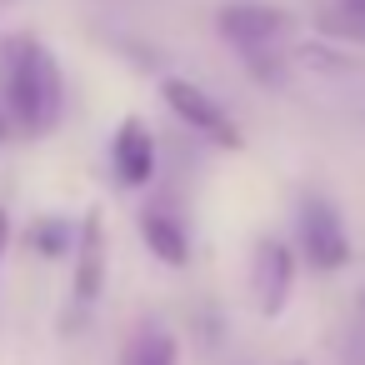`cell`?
Returning a JSON list of instances; mask_svg holds the SVG:
<instances>
[{"instance_id":"6da1fadb","label":"cell","mask_w":365,"mask_h":365,"mask_svg":"<svg viewBox=\"0 0 365 365\" xmlns=\"http://www.w3.org/2000/svg\"><path fill=\"white\" fill-rule=\"evenodd\" d=\"M0 96H6V120L26 135H46L61 120V66L56 56L31 41L16 36L0 46Z\"/></svg>"},{"instance_id":"7a4b0ae2","label":"cell","mask_w":365,"mask_h":365,"mask_svg":"<svg viewBox=\"0 0 365 365\" xmlns=\"http://www.w3.org/2000/svg\"><path fill=\"white\" fill-rule=\"evenodd\" d=\"M160 96H165V106L190 125V130H200L205 140H215V145H225V150H240V130H235V120L220 110V101H210L195 81H180V76H165L160 81Z\"/></svg>"},{"instance_id":"3957f363","label":"cell","mask_w":365,"mask_h":365,"mask_svg":"<svg viewBox=\"0 0 365 365\" xmlns=\"http://www.w3.org/2000/svg\"><path fill=\"white\" fill-rule=\"evenodd\" d=\"M290 26H295V16L280 11V6H265V0H235V6H220V16H215V31L230 46L250 51V56L265 51V46H275Z\"/></svg>"},{"instance_id":"277c9868","label":"cell","mask_w":365,"mask_h":365,"mask_svg":"<svg viewBox=\"0 0 365 365\" xmlns=\"http://www.w3.org/2000/svg\"><path fill=\"white\" fill-rule=\"evenodd\" d=\"M300 250L315 270H340L350 260V240L340 225V210L325 195H305L300 200Z\"/></svg>"},{"instance_id":"5b68a950","label":"cell","mask_w":365,"mask_h":365,"mask_svg":"<svg viewBox=\"0 0 365 365\" xmlns=\"http://www.w3.org/2000/svg\"><path fill=\"white\" fill-rule=\"evenodd\" d=\"M250 290H255V310L265 320H275L295 290V255L285 250V240L265 235L255 245V260H250Z\"/></svg>"},{"instance_id":"8992f818","label":"cell","mask_w":365,"mask_h":365,"mask_svg":"<svg viewBox=\"0 0 365 365\" xmlns=\"http://www.w3.org/2000/svg\"><path fill=\"white\" fill-rule=\"evenodd\" d=\"M101 290H106V215L86 210L76 230V305L101 300Z\"/></svg>"},{"instance_id":"52a82bcc","label":"cell","mask_w":365,"mask_h":365,"mask_svg":"<svg viewBox=\"0 0 365 365\" xmlns=\"http://www.w3.org/2000/svg\"><path fill=\"white\" fill-rule=\"evenodd\" d=\"M110 160H115V175H120V185H145L150 180V170H155V135H150V125L145 120H120V130H115V145H110Z\"/></svg>"},{"instance_id":"ba28073f","label":"cell","mask_w":365,"mask_h":365,"mask_svg":"<svg viewBox=\"0 0 365 365\" xmlns=\"http://www.w3.org/2000/svg\"><path fill=\"white\" fill-rule=\"evenodd\" d=\"M140 235H145V245H150V255L160 260V265H185L190 260V240H185V230H180V220L175 215H165V210H145L140 215Z\"/></svg>"},{"instance_id":"9c48e42d","label":"cell","mask_w":365,"mask_h":365,"mask_svg":"<svg viewBox=\"0 0 365 365\" xmlns=\"http://www.w3.org/2000/svg\"><path fill=\"white\" fill-rule=\"evenodd\" d=\"M120 365H180V355H175V340H170L160 325H145V330L125 345Z\"/></svg>"},{"instance_id":"30bf717a","label":"cell","mask_w":365,"mask_h":365,"mask_svg":"<svg viewBox=\"0 0 365 365\" xmlns=\"http://www.w3.org/2000/svg\"><path fill=\"white\" fill-rule=\"evenodd\" d=\"M31 240L41 245V255H61V250H71V245H76V235L66 230V220H41V230H36Z\"/></svg>"},{"instance_id":"8fae6325","label":"cell","mask_w":365,"mask_h":365,"mask_svg":"<svg viewBox=\"0 0 365 365\" xmlns=\"http://www.w3.org/2000/svg\"><path fill=\"white\" fill-rule=\"evenodd\" d=\"M6 245H11V215L0 210V255H6Z\"/></svg>"},{"instance_id":"7c38bea8","label":"cell","mask_w":365,"mask_h":365,"mask_svg":"<svg viewBox=\"0 0 365 365\" xmlns=\"http://www.w3.org/2000/svg\"><path fill=\"white\" fill-rule=\"evenodd\" d=\"M340 6H345V11H355V16L365 21V0H340Z\"/></svg>"},{"instance_id":"4fadbf2b","label":"cell","mask_w":365,"mask_h":365,"mask_svg":"<svg viewBox=\"0 0 365 365\" xmlns=\"http://www.w3.org/2000/svg\"><path fill=\"white\" fill-rule=\"evenodd\" d=\"M0 135H6V110H0Z\"/></svg>"},{"instance_id":"5bb4252c","label":"cell","mask_w":365,"mask_h":365,"mask_svg":"<svg viewBox=\"0 0 365 365\" xmlns=\"http://www.w3.org/2000/svg\"><path fill=\"white\" fill-rule=\"evenodd\" d=\"M360 305H365V300H360Z\"/></svg>"}]
</instances>
